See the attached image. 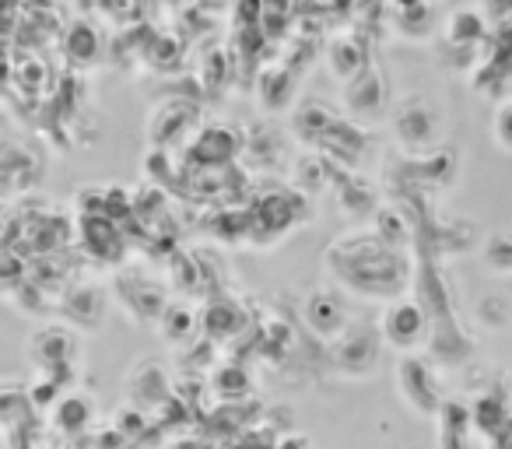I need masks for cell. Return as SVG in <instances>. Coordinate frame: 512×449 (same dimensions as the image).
Masks as SVG:
<instances>
[{
  "instance_id": "cell-1",
  "label": "cell",
  "mask_w": 512,
  "mask_h": 449,
  "mask_svg": "<svg viewBox=\"0 0 512 449\" xmlns=\"http://www.w3.org/2000/svg\"><path fill=\"white\" fill-rule=\"evenodd\" d=\"M379 334H383L386 344L400 351H411L425 341L428 334V309L414 299H397L390 302V309L379 320Z\"/></svg>"
},
{
  "instance_id": "cell-2",
  "label": "cell",
  "mask_w": 512,
  "mask_h": 449,
  "mask_svg": "<svg viewBox=\"0 0 512 449\" xmlns=\"http://www.w3.org/2000/svg\"><path fill=\"white\" fill-rule=\"evenodd\" d=\"M344 102L355 116H372L383 109L386 102V78L376 64H369L362 74H355L351 81H344Z\"/></svg>"
},
{
  "instance_id": "cell-3",
  "label": "cell",
  "mask_w": 512,
  "mask_h": 449,
  "mask_svg": "<svg viewBox=\"0 0 512 449\" xmlns=\"http://www.w3.org/2000/svg\"><path fill=\"white\" fill-rule=\"evenodd\" d=\"M302 313H306L309 327H313L320 337H330V341H337V337L348 330V313H344V302L337 299L334 292H313L306 299V306H302Z\"/></svg>"
},
{
  "instance_id": "cell-4",
  "label": "cell",
  "mask_w": 512,
  "mask_h": 449,
  "mask_svg": "<svg viewBox=\"0 0 512 449\" xmlns=\"http://www.w3.org/2000/svg\"><path fill=\"white\" fill-rule=\"evenodd\" d=\"M393 130H397L400 141L414 144V148H425V144H432L435 137V116H432V106H428L425 99H407L404 106L397 109V116H393Z\"/></svg>"
},
{
  "instance_id": "cell-5",
  "label": "cell",
  "mask_w": 512,
  "mask_h": 449,
  "mask_svg": "<svg viewBox=\"0 0 512 449\" xmlns=\"http://www.w3.org/2000/svg\"><path fill=\"white\" fill-rule=\"evenodd\" d=\"M397 383H400V397L411 404V411L418 414H432L435 411V383L428 376V369L418 358H407L397 369Z\"/></svg>"
},
{
  "instance_id": "cell-6",
  "label": "cell",
  "mask_w": 512,
  "mask_h": 449,
  "mask_svg": "<svg viewBox=\"0 0 512 449\" xmlns=\"http://www.w3.org/2000/svg\"><path fill=\"white\" fill-rule=\"evenodd\" d=\"M376 355H379V337L365 323H358V327L348 323V330L334 341V358L344 369H351V365H372Z\"/></svg>"
},
{
  "instance_id": "cell-7",
  "label": "cell",
  "mask_w": 512,
  "mask_h": 449,
  "mask_svg": "<svg viewBox=\"0 0 512 449\" xmlns=\"http://www.w3.org/2000/svg\"><path fill=\"white\" fill-rule=\"evenodd\" d=\"M327 67L337 74L341 81H351L355 74H362L369 67V57H365V46L358 36H337L327 50Z\"/></svg>"
},
{
  "instance_id": "cell-8",
  "label": "cell",
  "mask_w": 512,
  "mask_h": 449,
  "mask_svg": "<svg viewBox=\"0 0 512 449\" xmlns=\"http://www.w3.org/2000/svg\"><path fill=\"white\" fill-rule=\"evenodd\" d=\"M446 36H449V43H456V46H474L488 36V22H484L477 8H460L449 15Z\"/></svg>"
},
{
  "instance_id": "cell-9",
  "label": "cell",
  "mask_w": 512,
  "mask_h": 449,
  "mask_svg": "<svg viewBox=\"0 0 512 449\" xmlns=\"http://www.w3.org/2000/svg\"><path fill=\"white\" fill-rule=\"evenodd\" d=\"M393 15H400V22L407 18V29H404V36H411V39H425L428 36V29H432V11L425 8V4H407V8H393Z\"/></svg>"
},
{
  "instance_id": "cell-10",
  "label": "cell",
  "mask_w": 512,
  "mask_h": 449,
  "mask_svg": "<svg viewBox=\"0 0 512 449\" xmlns=\"http://www.w3.org/2000/svg\"><path fill=\"white\" fill-rule=\"evenodd\" d=\"M491 134H495L498 148L512 151V95L495 106V116H491Z\"/></svg>"
},
{
  "instance_id": "cell-11",
  "label": "cell",
  "mask_w": 512,
  "mask_h": 449,
  "mask_svg": "<svg viewBox=\"0 0 512 449\" xmlns=\"http://www.w3.org/2000/svg\"><path fill=\"white\" fill-rule=\"evenodd\" d=\"M278 449H309V439H302V435H285V439L278 442Z\"/></svg>"
}]
</instances>
